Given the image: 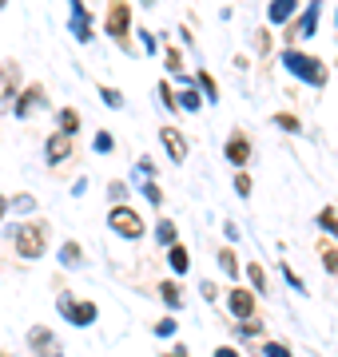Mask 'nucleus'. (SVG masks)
Returning a JSON list of instances; mask_svg holds the SVG:
<instances>
[{"mask_svg": "<svg viewBox=\"0 0 338 357\" xmlns=\"http://www.w3.org/2000/svg\"><path fill=\"white\" fill-rule=\"evenodd\" d=\"M156 333H159V337H171V333H175V321H171V318L156 321Z\"/></svg>", "mask_w": 338, "mask_h": 357, "instance_id": "nucleus-34", "label": "nucleus"}, {"mask_svg": "<svg viewBox=\"0 0 338 357\" xmlns=\"http://www.w3.org/2000/svg\"><path fill=\"white\" fill-rule=\"evenodd\" d=\"M143 195H147V203H163V191H159V187H156V183H143Z\"/></svg>", "mask_w": 338, "mask_h": 357, "instance_id": "nucleus-31", "label": "nucleus"}, {"mask_svg": "<svg viewBox=\"0 0 338 357\" xmlns=\"http://www.w3.org/2000/svg\"><path fill=\"white\" fill-rule=\"evenodd\" d=\"M227 159H231L235 167H243V163L251 159V143L243 139V135H235V139L227 143Z\"/></svg>", "mask_w": 338, "mask_h": 357, "instance_id": "nucleus-12", "label": "nucleus"}, {"mask_svg": "<svg viewBox=\"0 0 338 357\" xmlns=\"http://www.w3.org/2000/svg\"><path fill=\"white\" fill-rule=\"evenodd\" d=\"M235 191H239V195H251V175H243V171H239V175H235Z\"/></svg>", "mask_w": 338, "mask_h": 357, "instance_id": "nucleus-32", "label": "nucleus"}, {"mask_svg": "<svg viewBox=\"0 0 338 357\" xmlns=\"http://www.w3.org/2000/svg\"><path fill=\"white\" fill-rule=\"evenodd\" d=\"M100 100H104L108 107H119V103H124V96H119L116 88H100Z\"/></svg>", "mask_w": 338, "mask_h": 357, "instance_id": "nucleus-26", "label": "nucleus"}, {"mask_svg": "<svg viewBox=\"0 0 338 357\" xmlns=\"http://www.w3.org/2000/svg\"><path fill=\"white\" fill-rule=\"evenodd\" d=\"M36 107H44V88L40 84H32V88H24L20 96H16V103H13V112L24 119V115H32Z\"/></svg>", "mask_w": 338, "mask_h": 357, "instance_id": "nucleus-6", "label": "nucleus"}, {"mask_svg": "<svg viewBox=\"0 0 338 357\" xmlns=\"http://www.w3.org/2000/svg\"><path fill=\"white\" fill-rule=\"evenodd\" d=\"M168 262H171V270H175V274H187V266H191V255H187V246H171Z\"/></svg>", "mask_w": 338, "mask_h": 357, "instance_id": "nucleus-15", "label": "nucleus"}, {"mask_svg": "<svg viewBox=\"0 0 338 357\" xmlns=\"http://www.w3.org/2000/svg\"><path fill=\"white\" fill-rule=\"evenodd\" d=\"M263 357H295V354H291L286 345H279V342H267L263 345Z\"/></svg>", "mask_w": 338, "mask_h": 357, "instance_id": "nucleus-25", "label": "nucleus"}, {"mask_svg": "<svg viewBox=\"0 0 338 357\" xmlns=\"http://www.w3.org/2000/svg\"><path fill=\"white\" fill-rule=\"evenodd\" d=\"M199 88L207 91V100H219V84H215L211 72H199Z\"/></svg>", "mask_w": 338, "mask_h": 357, "instance_id": "nucleus-22", "label": "nucleus"}, {"mask_svg": "<svg viewBox=\"0 0 338 357\" xmlns=\"http://www.w3.org/2000/svg\"><path fill=\"white\" fill-rule=\"evenodd\" d=\"M60 314H64L72 326H91V321H96V306H91V302H76V298H68V294H60Z\"/></svg>", "mask_w": 338, "mask_h": 357, "instance_id": "nucleus-5", "label": "nucleus"}, {"mask_svg": "<svg viewBox=\"0 0 338 357\" xmlns=\"http://www.w3.org/2000/svg\"><path fill=\"white\" fill-rule=\"evenodd\" d=\"M4 211H8V203H4V195H0V218H4Z\"/></svg>", "mask_w": 338, "mask_h": 357, "instance_id": "nucleus-40", "label": "nucleus"}, {"mask_svg": "<svg viewBox=\"0 0 338 357\" xmlns=\"http://www.w3.org/2000/svg\"><path fill=\"white\" fill-rule=\"evenodd\" d=\"M72 32H76V40H84V44L91 40V16H88L84 4H72Z\"/></svg>", "mask_w": 338, "mask_h": 357, "instance_id": "nucleus-9", "label": "nucleus"}, {"mask_svg": "<svg viewBox=\"0 0 338 357\" xmlns=\"http://www.w3.org/2000/svg\"><path fill=\"white\" fill-rule=\"evenodd\" d=\"M168 357H183V349H175V354H168Z\"/></svg>", "mask_w": 338, "mask_h": 357, "instance_id": "nucleus-41", "label": "nucleus"}, {"mask_svg": "<svg viewBox=\"0 0 338 357\" xmlns=\"http://www.w3.org/2000/svg\"><path fill=\"white\" fill-rule=\"evenodd\" d=\"M215 357H239V354H235L231 345H223V349H215Z\"/></svg>", "mask_w": 338, "mask_h": 357, "instance_id": "nucleus-39", "label": "nucleus"}, {"mask_svg": "<svg viewBox=\"0 0 338 357\" xmlns=\"http://www.w3.org/2000/svg\"><path fill=\"white\" fill-rule=\"evenodd\" d=\"M179 103H183V107H187V112H199V103H203V100H199V91L183 88V91H179Z\"/></svg>", "mask_w": 338, "mask_h": 357, "instance_id": "nucleus-24", "label": "nucleus"}, {"mask_svg": "<svg viewBox=\"0 0 338 357\" xmlns=\"http://www.w3.org/2000/svg\"><path fill=\"white\" fill-rule=\"evenodd\" d=\"M44 151H48V159H52V163H60V159H68V151H72V135H52Z\"/></svg>", "mask_w": 338, "mask_h": 357, "instance_id": "nucleus-13", "label": "nucleus"}, {"mask_svg": "<svg viewBox=\"0 0 338 357\" xmlns=\"http://www.w3.org/2000/svg\"><path fill=\"white\" fill-rule=\"evenodd\" d=\"M159 96H163V107H168V112H179V100L171 96V88H168V84H159Z\"/></svg>", "mask_w": 338, "mask_h": 357, "instance_id": "nucleus-30", "label": "nucleus"}, {"mask_svg": "<svg viewBox=\"0 0 338 357\" xmlns=\"http://www.w3.org/2000/svg\"><path fill=\"white\" fill-rule=\"evenodd\" d=\"M199 290H203V298H207V302H215V282H203Z\"/></svg>", "mask_w": 338, "mask_h": 357, "instance_id": "nucleus-38", "label": "nucleus"}, {"mask_svg": "<svg viewBox=\"0 0 338 357\" xmlns=\"http://www.w3.org/2000/svg\"><path fill=\"white\" fill-rule=\"evenodd\" d=\"M314 28H318V4H311V8L302 13V20H299L295 28H291V36H286V40H302V36H311Z\"/></svg>", "mask_w": 338, "mask_h": 357, "instance_id": "nucleus-10", "label": "nucleus"}, {"mask_svg": "<svg viewBox=\"0 0 338 357\" xmlns=\"http://www.w3.org/2000/svg\"><path fill=\"white\" fill-rule=\"evenodd\" d=\"M263 330V321H243L239 326V337H251V333H259Z\"/></svg>", "mask_w": 338, "mask_h": 357, "instance_id": "nucleus-36", "label": "nucleus"}, {"mask_svg": "<svg viewBox=\"0 0 338 357\" xmlns=\"http://www.w3.org/2000/svg\"><path fill=\"white\" fill-rule=\"evenodd\" d=\"M247 274H251V282H255V290H263V286H267V278H263V266H259V262H247Z\"/></svg>", "mask_w": 338, "mask_h": 357, "instance_id": "nucleus-27", "label": "nucleus"}, {"mask_svg": "<svg viewBox=\"0 0 338 357\" xmlns=\"http://www.w3.org/2000/svg\"><path fill=\"white\" fill-rule=\"evenodd\" d=\"M318 227H323L326 234H335V238H338V215H335V211H330V206H326L323 215H318Z\"/></svg>", "mask_w": 338, "mask_h": 357, "instance_id": "nucleus-21", "label": "nucleus"}, {"mask_svg": "<svg viewBox=\"0 0 338 357\" xmlns=\"http://www.w3.org/2000/svg\"><path fill=\"white\" fill-rule=\"evenodd\" d=\"M274 123H279V128H283V131H299L302 128V123H299V119H295V115H274Z\"/></svg>", "mask_w": 338, "mask_h": 357, "instance_id": "nucleus-29", "label": "nucleus"}, {"mask_svg": "<svg viewBox=\"0 0 338 357\" xmlns=\"http://www.w3.org/2000/svg\"><path fill=\"white\" fill-rule=\"evenodd\" d=\"M231 314L239 321H251V314H255V298H251L247 290H231Z\"/></svg>", "mask_w": 338, "mask_h": 357, "instance_id": "nucleus-8", "label": "nucleus"}, {"mask_svg": "<svg viewBox=\"0 0 338 357\" xmlns=\"http://www.w3.org/2000/svg\"><path fill=\"white\" fill-rule=\"evenodd\" d=\"M96 151H100V155L112 151V135H108V131H100V135H96Z\"/></svg>", "mask_w": 338, "mask_h": 357, "instance_id": "nucleus-35", "label": "nucleus"}, {"mask_svg": "<svg viewBox=\"0 0 338 357\" xmlns=\"http://www.w3.org/2000/svg\"><path fill=\"white\" fill-rule=\"evenodd\" d=\"M13 206H16V211H32V206H36V199H32V195H20Z\"/></svg>", "mask_w": 338, "mask_h": 357, "instance_id": "nucleus-37", "label": "nucleus"}, {"mask_svg": "<svg viewBox=\"0 0 338 357\" xmlns=\"http://www.w3.org/2000/svg\"><path fill=\"white\" fill-rule=\"evenodd\" d=\"M60 262H64V266H80V246L76 243H64V246H60Z\"/></svg>", "mask_w": 338, "mask_h": 357, "instance_id": "nucleus-19", "label": "nucleus"}, {"mask_svg": "<svg viewBox=\"0 0 338 357\" xmlns=\"http://www.w3.org/2000/svg\"><path fill=\"white\" fill-rule=\"evenodd\" d=\"M0 357H8V354H0Z\"/></svg>", "mask_w": 338, "mask_h": 357, "instance_id": "nucleus-42", "label": "nucleus"}, {"mask_svg": "<svg viewBox=\"0 0 338 357\" xmlns=\"http://www.w3.org/2000/svg\"><path fill=\"white\" fill-rule=\"evenodd\" d=\"M159 298H163V302H168L171 310H175V306L183 302V294H179V286H175V282H163V286H159Z\"/></svg>", "mask_w": 338, "mask_h": 357, "instance_id": "nucleus-18", "label": "nucleus"}, {"mask_svg": "<svg viewBox=\"0 0 338 357\" xmlns=\"http://www.w3.org/2000/svg\"><path fill=\"white\" fill-rule=\"evenodd\" d=\"M163 60H168V68H171V72H179V64H183L179 48H168V56H163Z\"/></svg>", "mask_w": 338, "mask_h": 357, "instance_id": "nucleus-33", "label": "nucleus"}, {"mask_svg": "<svg viewBox=\"0 0 338 357\" xmlns=\"http://www.w3.org/2000/svg\"><path fill=\"white\" fill-rule=\"evenodd\" d=\"M108 227L124 234V238H143V218L131 211V206H116L112 215H108Z\"/></svg>", "mask_w": 338, "mask_h": 357, "instance_id": "nucleus-3", "label": "nucleus"}, {"mask_svg": "<svg viewBox=\"0 0 338 357\" xmlns=\"http://www.w3.org/2000/svg\"><path fill=\"white\" fill-rule=\"evenodd\" d=\"M291 16H295V0H274L271 8H267V20L271 24H286Z\"/></svg>", "mask_w": 338, "mask_h": 357, "instance_id": "nucleus-14", "label": "nucleus"}, {"mask_svg": "<svg viewBox=\"0 0 338 357\" xmlns=\"http://www.w3.org/2000/svg\"><path fill=\"white\" fill-rule=\"evenodd\" d=\"M283 64L291 68L299 79L314 84V88H323V84H326V68H323V60H314V56H302V52L286 48V52H283Z\"/></svg>", "mask_w": 338, "mask_h": 357, "instance_id": "nucleus-1", "label": "nucleus"}, {"mask_svg": "<svg viewBox=\"0 0 338 357\" xmlns=\"http://www.w3.org/2000/svg\"><path fill=\"white\" fill-rule=\"evenodd\" d=\"M128 24H131V4H112V8H108V36H116L119 48H131Z\"/></svg>", "mask_w": 338, "mask_h": 357, "instance_id": "nucleus-4", "label": "nucleus"}, {"mask_svg": "<svg viewBox=\"0 0 338 357\" xmlns=\"http://www.w3.org/2000/svg\"><path fill=\"white\" fill-rule=\"evenodd\" d=\"M156 234H159V243H168V246H179V243H175V222H168V218H163V222L156 227Z\"/></svg>", "mask_w": 338, "mask_h": 357, "instance_id": "nucleus-23", "label": "nucleus"}, {"mask_svg": "<svg viewBox=\"0 0 338 357\" xmlns=\"http://www.w3.org/2000/svg\"><path fill=\"white\" fill-rule=\"evenodd\" d=\"M76 131H80V115L72 107H64L60 112V135H76Z\"/></svg>", "mask_w": 338, "mask_h": 357, "instance_id": "nucleus-17", "label": "nucleus"}, {"mask_svg": "<svg viewBox=\"0 0 338 357\" xmlns=\"http://www.w3.org/2000/svg\"><path fill=\"white\" fill-rule=\"evenodd\" d=\"M159 139H163V147H168V155L175 159V163L187 159V143H183V135L175 128H163V131H159Z\"/></svg>", "mask_w": 338, "mask_h": 357, "instance_id": "nucleus-7", "label": "nucleus"}, {"mask_svg": "<svg viewBox=\"0 0 338 357\" xmlns=\"http://www.w3.org/2000/svg\"><path fill=\"white\" fill-rule=\"evenodd\" d=\"M20 91H16V72L13 68H0V112L8 107V100H16Z\"/></svg>", "mask_w": 338, "mask_h": 357, "instance_id": "nucleus-11", "label": "nucleus"}, {"mask_svg": "<svg viewBox=\"0 0 338 357\" xmlns=\"http://www.w3.org/2000/svg\"><path fill=\"white\" fill-rule=\"evenodd\" d=\"M44 246H48V222H24V227L16 230V250L20 258H40L44 255Z\"/></svg>", "mask_w": 338, "mask_h": 357, "instance_id": "nucleus-2", "label": "nucleus"}, {"mask_svg": "<svg viewBox=\"0 0 338 357\" xmlns=\"http://www.w3.org/2000/svg\"><path fill=\"white\" fill-rule=\"evenodd\" d=\"M219 266H223V274H239V258H235V250H219Z\"/></svg>", "mask_w": 338, "mask_h": 357, "instance_id": "nucleus-20", "label": "nucleus"}, {"mask_svg": "<svg viewBox=\"0 0 338 357\" xmlns=\"http://www.w3.org/2000/svg\"><path fill=\"white\" fill-rule=\"evenodd\" d=\"M28 342H32V349H36V354H48V349H52V333L44 330V326H36V330L28 333Z\"/></svg>", "mask_w": 338, "mask_h": 357, "instance_id": "nucleus-16", "label": "nucleus"}, {"mask_svg": "<svg viewBox=\"0 0 338 357\" xmlns=\"http://www.w3.org/2000/svg\"><path fill=\"white\" fill-rule=\"evenodd\" d=\"M323 266L330 270V274H338V250H335V246H326V250H323Z\"/></svg>", "mask_w": 338, "mask_h": 357, "instance_id": "nucleus-28", "label": "nucleus"}]
</instances>
